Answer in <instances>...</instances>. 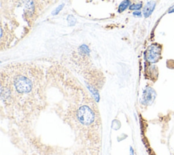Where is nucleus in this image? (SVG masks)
<instances>
[{"label": "nucleus", "mask_w": 174, "mask_h": 155, "mask_svg": "<svg viewBox=\"0 0 174 155\" xmlns=\"http://www.w3.org/2000/svg\"><path fill=\"white\" fill-rule=\"evenodd\" d=\"M155 97H156V93L152 89L149 88L145 91V93L144 95V98L145 99V102L146 103H150L152 102H153Z\"/></svg>", "instance_id": "nucleus-4"}, {"label": "nucleus", "mask_w": 174, "mask_h": 155, "mask_svg": "<svg viewBox=\"0 0 174 155\" xmlns=\"http://www.w3.org/2000/svg\"><path fill=\"white\" fill-rule=\"evenodd\" d=\"M42 71L33 64L15 63L1 72V98L7 107L27 112L43 97Z\"/></svg>", "instance_id": "nucleus-1"}, {"label": "nucleus", "mask_w": 174, "mask_h": 155, "mask_svg": "<svg viewBox=\"0 0 174 155\" xmlns=\"http://www.w3.org/2000/svg\"><path fill=\"white\" fill-rule=\"evenodd\" d=\"M130 4H131L130 0H125V1H123L121 3H120V5L119 6L118 11L120 12L124 11V10L127 8V7L129 6Z\"/></svg>", "instance_id": "nucleus-5"}, {"label": "nucleus", "mask_w": 174, "mask_h": 155, "mask_svg": "<svg viewBox=\"0 0 174 155\" xmlns=\"http://www.w3.org/2000/svg\"><path fill=\"white\" fill-rule=\"evenodd\" d=\"M168 13L169 14H171V13H174V4L169 9V11H168Z\"/></svg>", "instance_id": "nucleus-7"}, {"label": "nucleus", "mask_w": 174, "mask_h": 155, "mask_svg": "<svg viewBox=\"0 0 174 155\" xmlns=\"http://www.w3.org/2000/svg\"><path fill=\"white\" fill-rule=\"evenodd\" d=\"M156 7V3L154 1H150L146 3V5L144 6V8L143 9V14L144 16L147 18L148 16H150L152 13L153 12L154 10Z\"/></svg>", "instance_id": "nucleus-3"}, {"label": "nucleus", "mask_w": 174, "mask_h": 155, "mask_svg": "<svg viewBox=\"0 0 174 155\" xmlns=\"http://www.w3.org/2000/svg\"><path fill=\"white\" fill-rule=\"evenodd\" d=\"M133 15H136L137 16H141V12L140 11H136L133 13Z\"/></svg>", "instance_id": "nucleus-8"}, {"label": "nucleus", "mask_w": 174, "mask_h": 155, "mask_svg": "<svg viewBox=\"0 0 174 155\" xmlns=\"http://www.w3.org/2000/svg\"><path fill=\"white\" fill-rule=\"evenodd\" d=\"M141 7H142V3H137V4H133L132 6H131L129 9L131 10H138L141 9Z\"/></svg>", "instance_id": "nucleus-6"}, {"label": "nucleus", "mask_w": 174, "mask_h": 155, "mask_svg": "<svg viewBox=\"0 0 174 155\" xmlns=\"http://www.w3.org/2000/svg\"><path fill=\"white\" fill-rule=\"evenodd\" d=\"M161 46L158 44H152L149 46L146 51V59L149 62L154 63L161 58Z\"/></svg>", "instance_id": "nucleus-2"}]
</instances>
